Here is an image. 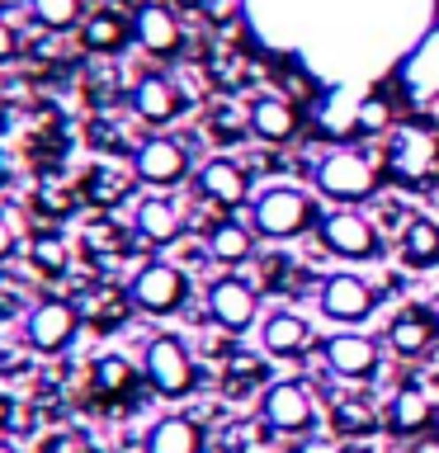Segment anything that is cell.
<instances>
[{"label": "cell", "instance_id": "cell-1", "mask_svg": "<svg viewBox=\"0 0 439 453\" xmlns=\"http://www.w3.org/2000/svg\"><path fill=\"white\" fill-rule=\"evenodd\" d=\"M317 222H321L317 198L307 189H297V184H269V189L250 203L255 236H269V241H293V236L312 232Z\"/></svg>", "mask_w": 439, "mask_h": 453}, {"label": "cell", "instance_id": "cell-2", "mask_svg": "<svg viewBox=\"0 0 439 453\" xmlns=\"http://www.w3.org/2000/svg\"><path fill=\"white\" fill-rule=\"evenodd\" d=\"M142 378L156 396L180 402L198 388V359L180 335H151L147 349H142Z\"/></svg>", "mask_w": 439, "mask_h": 453}, {"label": "cell", "instance_id": "cell-3", "mask_svg": "<svg viewBox=\"0 0 439 453\" xmlns=\"http://www.w3.org/2000/svg\"><path fill=\"white\" fill-rule=\"evenodd\" d=\"M312 180H317V189L331 198V203H359V198H368L378 189V165L354 147H335L317 161Z\"/></svg>", "mask_w": 439, "mask_h": 453}, {"label": "cell", "instance_id": "cell-4", "mask_svg": "<svg viewBox=\"0 0 439 453\" xmlns=\"http://www.w3.org/2000/svg\"><path fill=\"white\" fill-rule=\"evenodd\" d=\"M184 303H189V274L170 260H151L127 279V307L147 317H175Z\"/></svg>", "mask_w": 439, "mask_h": 453}, {"label": "cell", "instance_id": "cell-5", "mask_svg": "<svg viewBox=\"0 0 439 453\" xmlns=\"http://www.w3.org/2000/svg\"><path fill=\"white\" fill-rule=\"evenodd\" d=\"M260 420L274 434H312L317 430V396L303 378H279L260 396Z\"/></svg>", "mask_w": 439, "mask_h": 453}, {"label": "cell", "instance_id": "cell-6", "mask_svg": "<svg viewBox=\"0 0 439 453\" xmlns=\"http://www.w3.org/2000/svg\"><path fill=\"white\" fill-rule=\"evenodd\" d=\"M133 180L147 184V189H156V194L189 184V180H194L189 147H184V142H175V137H147V142L133 151Z\"/></svg>", "mask_w": 439, "mask_h": 453}, {"label": "cell", "instance_id": "cell-7", "mask_svg": "<svg viewBox=\"0 0 439 453\" xmlns=\"http://www.w3.org/2000/svg\"><path fill=\"white\" fill-rule=\"evenodd\" d=\"M388 170L402 184L439 180V133H430V127H397L388 142Z\"/></svg>", "mask_w": 439, "mask_h": 453}, {"label": "cell", "instance_id": "cell-8", "mask_svg": "<svg viewBox=\"0 0 439 453\" xmlns=\"http://www.w3.org/2000/svg\"><path fill=\"white\" fill-rule=\"evenodd\" d=\"M76 331H81V307L62 303V297H42V303H34L24 317V340H28V349H38V354L71 349Z\"/></svg>", "mask_w": 439, "mask_h": 453}, {"label": "cell", "instance_id": "cell-9", "mask_svg": "<svg viewBox=\"0 0 439 453\" xmlns=\"http://www.w3.org/2000/svg\"><path fill=\"white\" fill-rule=\"evenodd\" d=\"M204 307H208V317L218 321L227 335L250 331L255 317H260V297H255V283H250V279H241V274L212 279L208 288H204Z\"/></svg>", "mask_w": 439, "mask_h": 453}, {"label": "cell", "instance_id": "cell-10", "mask_svg": "<svg viewBox=\"0 0 439 453\" xmlns=\"http://www.w3.org/2000/svg\"><path fill=\"white\" fill-rule=\"evenodd\" d=\"M317 236L321 246L340 255V260H374L378 255V226L354 208H335V212H321L317 222Z\"/></svg>", "mask_w": 439, "mask_h": 453}, {"label": "cell", "instance_id": "cell-11", "mask_svg": "<svg viewBox=\"0 0 439 453\" xmlns=\"http://www.w3.org/2000/svg\"><path fill=\"white\" fill-rule=\"evenodd\" d=\"M321 359L340 382H368V378H378V368H382V345L364 331H335L321 345Z\"/></svg>", "mask_w": 439, "mask_h": 453}, {"label": "cell", "instance_id": "cell-12", "mask_svg": "<svg viewBox=\"0 0 439 453\" xmlns=\"http://www.w3.org/2000/svg\"><path fill=\"white\" fill-rule=\"evenodd\" d=\"M317 307H321L331 321L354 326V321H368V317H374L378 288H374L364 274H326V279H321V293H317Z\"/></svg>", "mask_w": 439, "mask_h": 453}, {"label": "cell", "instance_id": "cell-13", "mask_svg": "<svg viewBox=\"0 0 439 453\" xmlns=\"http://www.w3.org/2000/svg\"><path fill=\"white\" fill-rule=\"evenodd\" d=\"M397 81H402V90L411 95V104H425V99L439 95V24L425 28L420 42L402 57Z\"/></svg>", "mask_w": 439, "mask_h": 453}, {"label": "cell", "instance_id": "cell-14", "mask_svg": "<svg viewBox=\"0 0 439 453\" xmlns=\"http://www.w3.org/2000/svg\"><path fill=\"white\" fill-rule=\"evenodd\" d=\"M194 189L212 208H241L250 198V180H246V170H241L236 161L212 156V161H204L194 170Z\"/></svg>", "mask_w": 439, "mask_h": 453}, {"label": "cell", "instance_id": "cell-15", "mask_svg": "<svg viewBox=\"0 0 439 453\" xmlns=\"http://www.w3.org/2000/svg\"><path fill=\"white\" fill-rule=\"evenodd\" d=\"M133 38L142 52L151 57H170L184 42V28H180V14L161 5V0H142V5L133 10Z\"/></svg>", "mask_w": 439, "mask_h": 453}, {"label": "cell", "instance_id": "cell-16", "mask_svg": "<svg viewBox=\"0 0 439 453\" xmlns=\"http://www.w3.org/2000/svg\"><path fill=\"white\" fill-rule=\"evenodd\" d=\"M439 335V317L425 307H402L397 317L388 321V349L402 354V359H420V354H430Z\"/></svg>", "mask_w": 439, "mask_h": 453}, {"label": "cell", "instance_id": "cell-17", "mask_svg": "<svg viewBox=\"0 0 439 453\" xmlns=\"http://www.w3.org/2000/svg\"><path fill=\"white\" fill-rule=\"evenodd\" d=\"M180 109H184V95H180V85L170 76H142L133 85V113L142 123L166 127V123L180 119Z\"/></svg>", "mask_w": 439, "mask_h": 453}, {"label": "cell", "instance_id": "cell-18", "mask_svg": "<svg viewBox=\"0 0 439 453\" xmlns=\"http://www.w3.org/2000/svg\"><path fill=\"white\" fill-rule=\"evenodd\" d=\"M435 420H439V406H435V396L425 392L420 382H402V388L392 392L388 430H397V434H425Z\"/></svg>", "mask_w": 439, "mask_h": 453}, {"label": "cell", "instance_id": "cell-19", "mask_svg": "<svg viewBox=\"0 0 439 453\" xmlns=\"http://www.w3.org/2000/svg\"><path fill=\"white\" fill-rule=\"evenodd\" d=\"M204 255L212 265H222L227 274L232 269H241L255 255V226L246 222H236V218H222V222H212L208 226V236H204Z\"/></svg>", "mask_w": 439, "mask_h": 453}, {"label": "cell", "instance_id": "cell-20", "mask_svg": "<svg viewBox=\"0 0 439 453\" xmlns=\"http://www.w3.org/2000/svg\"><path fill=\"white\" fill-rule=\"evenodd\" d=\"M133 226H137L142 241H151V246H170V241L184 236V212L175 208V198L151 194V198H142V203H137Z\"/></svg>", "mask_w": 439, "mask_h": 453}, {"label": "cell", "instance_id": "cell-21", "mask_svg": "<svg viewBox=\"0 0 439 453\" xmlns=\"http://www.w3.org/2000/svg\"><path fill=\"white\" fill-rule=\"evenodd\" d=\"M260 345H265V354H274V359H297V354L312 349V326H307V317H297V311H269L265 326H260Z\"/></svg>", "mask_w": 439, "mask_h": 453}, {"label": "cell", "instance_id": "cell-22", "mask_svg": "<svg viewBox=\"0 0 439 453\" xmlns=\"http://www.w3.org/2000/svg\"><path fill=\"white\" fill-rule=\"evenodd\" d=\"M204 425L194 416H161L142 439V453H204Z\"/></svg>", "mask_w": 439, "mask_h": 453}, {"label": "cell", "instance_id": "cell-23", "mask_svg": "<svg viewBox=\"0 0 439 453\" xmlns=\"http://www.w3.org/2000/svg\"><path fill=\"white\" fill-rule=\"evenodd\" d=\"M250 133L260 142H293L297 137V104L283 95H260L250 104Z\"/></svg>", "mask_w": 439, "mask_h": 453}, {"label": "cell", "instance_id": "cell-24", "mask_svg": "<svg viewBox=\"0 0 439 453\" xmlns=\"http://www.w3.org/2000/svg\"><path fill=\"white\" fill-rule=\"evenodd\" d=\"M90 388L99 402H127V396H137V364L123 354H99L90 364Z\"/></svg>", "mask_w": 439, "mask_h": 453}, {"label": "cell", "instance_id": "cell-25", "mask_svg": "<svg viewBox=\"0 0 439 453\" xmlns=\"http://www.w3.org/2000/svg\"><path fill=\"white\" fill-rule=\"evenodd\" d=\"M127 38H133V19H123L113 10H95L81 19V42L90 52H119Z\"/></svg>", "mask_w": 439, "mask_h": 453}, {"label": "cell", "instance_id": "cell-26", "mask_svg": "<svg viewBox=\"0 0 439 453\" xmlns=\"http://www.w3.org/2000/svg\"><path fill=\"white\" fill-rule=\"evenodd\" d=\"M397 250H402V260H406L411 269L439 265V222H435V218H411V222L402 226Z\"/></svg>", "mask_w": 439, "mask_h": 453}, {"label": "cell", "instance_id": "cell-27", "mask_svg": "<svg viewBox=\"0 0 439 453\" xmlns=\"http://www.w3.org/2000/svg\"><path fill=\"white\" fill-rule=\"evenodd\" d=\"M28 10H34V19H38L42 28H52V34L81 28V19H85V5H81V0H28Z\"/></svg>", "mask_w": 439, "mask_h": 453}, {"label": "cell", "instance_id": "cell-28", "mask_svg": "<svg viewBox=\"0 0 439 453\" xmlns=\"http://www.w3.org/2000/svg\"><path fill=\"white\" fill-rule=\"evenodd\" d=\"M331 425H335V434L359 439V434H368L378 425V416H374V406H368V402H335Z\"/></svg>", "mask_w": 439, "mask_h": 453}, {"label": "cell", "instance_id": "cell-29", "mask_svg": "<svg viewBox=\"0 0 439 453\" xmlns=\"http://www.w3.org/2000/svg\"><path fill=\"white\" fill-rule=\"evenodd\" d=\"M354 123H359L364 133H392V123H397L392 99H382V95H364V99H359V109H354Z\"/></svg>", "mask_w": 439, "mask_h": 453}, {"label": "cell", "instance_id": "cell-30", "mask_svg": "<svg viewBox=\"0 0 439 453\" xmlns=\"http://www.w3.org/2000/svg\"><path fill=\"white\" fill-rule=\"evenodd\" d=\"M279 85H283L279 95H283V99H293V104H307V99L317 95V81H312L303 66H293V62L279 71Z\"/></svg>", "mask_w": 439, "mask_h": 453}, {"label": "cell", "instance_id": "cell-31", "mask_svg": "<svg viewBox=\"0 0 439 453\" xmlns=\"http://www.w3.org/2000/svg\"><path fill=\"white\" fill-rule=\"evenodd\" d=\"M66 260H71V255H66V241H62V236H38V241H34V265H38V269L62 274Z\"/></svg>", "mask_w": 439, "mask_h": 453}, {"label": "cell", "instance_id": "cell-32", "mask_svg": "<svg viewBox=\"0 0 439 453\" xmlns=\"http://www.w3.org/2000/svg\"><path fill=\"white\" fill-rule=\"evenodd\" d=\"M34 453H90V444H85L81 430H52V434L38 439Z\"/></svg>", "mask_w": 439, "mask_h": 453}, {"label": "cell", "instance_id": "cell-33", "mask_svg": "<svg viewBox=\"0 0 439 453\" xmlns=\"http://www.w3.org/2000/svg\"><path fill=\"white\" fill-rule=\"evenodd\" d=\"M113 170H95V180H90V198H99V203H119V198L127 194V180L133 175H119V180H109Z\"/></svg>", "mask_w": 439, "mask_h": 453}, {"label": "cell", "instance_id": "cell-34", "mask_svg": "<svg viewBox=\"0 0 439 453\" xmlns=\"http://www.w3.org/2000/svg\"><path fill=\"white\" fill-rule=\"evenodd\" d=\"M14 250H19V232H14V222L0 212V269L14 260Z\"/></svg>", "mask_w": 439, "mask_h": 453}, {"label": "cell", "instance_id": "cell-35", "mask_svg": "<svg viewBox=\"0 0 439 453\" xmlns=\"http://www.w3.org/2000/svg\"><path fill=\"white\" fill-rule=\"evenodd\" d=\"M14 52H19V38H14V24L0 14V62H10Z\"/></svg>", "mask_w": 439, "mask_h": 453}, {"label": "cell", "instance_id": "cell-36", "mask_svg": "<svg viewBox=\"0 0 439 453\" xmlns=\"http://www.w3.org/2000/svg\"><path fill=\"white\" fill-rule=\"evenodd\" d=\"M14 406H19V402H14L10 392H0V434L10 430V420H14Z\"/></svg>", "mask_w": 439, "mask_h": 453}, {"label": "cell", "instance_id": "cell-37", "mask_svg": "<svg viewBox=\"0 0 439 453\" xmlns=\"http://www.w3.org/2000/svg\"><path fill=\"white\" fill-rule=\"evenodd\" d=\"M335 453H374V449H368V444H359V439H350V444H340Z\"/></svg>", "mask_w": 439, "mask_h": 453}, {"label": "cell", "instance_id": "cell-38", "mask_svg": "<svg viewBox=\"0 0 439 453\" xmlns=\"http://www.w3.org/2000/svg\"><path fill=\"white\" fill-rule=\"evenodd\" d=\"M0 453H19V449H14V444H10V439H5V434H0Z\"/></svg>", "mask_w": 439, "mask_h": 453}, {"label": "cell", "instance_id": "cell-39", "mask_svg": "<svg viewBox=\"0 0 439 453\" xmlns=\"http://www.w3.org/2000/svg\"><path fill=\"white\" fill-rule=\"evenodd\" d=\"M5 368H10V354H5V345H0V373H5Z\"/></svg>", "mask_w": 439, "mask_h": 453}, {"label": "cell", "instance_id": "cell-40", "mask_svg": "<svg viewBox=\"0 0 439 453\" xmlns=\"http://www.w3.org/2000/svg\"><path fill=\"white\" fill-rule=\"evenodd\" d=\"M283 453H307V449H283Z\"/></svg>", "mask_w": 439, "mask_h": 453}, {"label": "cell", "instance_id": "cell-41", "mask_svg": "<svg viewBox=\"0 0 439 453\" xmlns=\"http://www.w3.org/2000/svg\"><path fill=\"white\" fill-rule=\"evenodd\" d=\"M180 5H198V0H180Z\"/></svg>", "mask_w": 439, "mask_h": 453}]
</instances>
